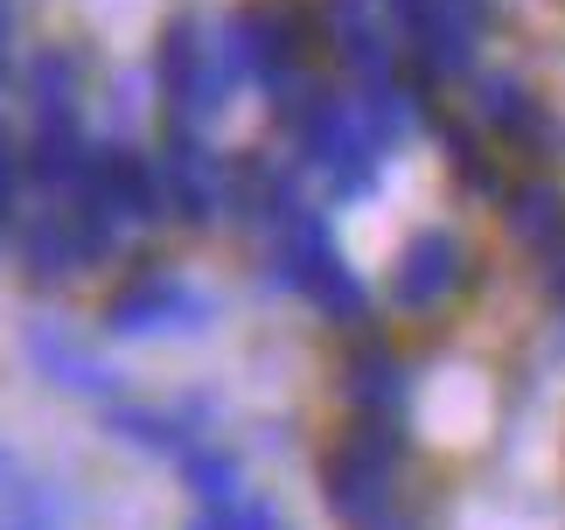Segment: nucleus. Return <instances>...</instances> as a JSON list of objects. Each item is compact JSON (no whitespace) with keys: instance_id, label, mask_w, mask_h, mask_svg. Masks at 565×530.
<instances>
[{"instance_id":"nucleus-1","label":"nucleus","mask_w":565,"mask_h":530,"mask_svg":"<svg viewBox=\"0 0 565 530\" xmlns=\"http://www.w3.org/2000/svg\"><path fill=\"white\" fill-rule=\"evenodd\" d=\"M279 119H287V132H294L300 168L321 174L335 203H350V195H363V189L377 182L384 140L371 132V119H363V105H356L350 92L300 77L294 92H279Z\"/></svg>"},{"instance_id":"nucleus-2","label":"nucleus","mask_w":565,"mask_h":530,"mask_svg":"<svg viewBox=\"0 0 565 530\" xmlns=\"http://www.w3.org/2000/svg\"><path fill=\"white\" fill-rule=\"evenodd\" d=\"M273 258H279V279L294 286V294H308L329 321H363L371 315V286L356 279V265L342 258L329 216L315 203L294 216L287 231H273Z\"/></svg>"},{"instance_id":"nucleus-3","label":"nucleus","mask_w":565,"mask_h":530,"mask_svg":"<svg viewBox=\"0 0 565 530\" xmlns=\"http://www.w3.org/2000/svg\"><path fill=\"white\" fill-rule=\"evenodd\" d=\"M398 454H405L398 418L356 412L350 439L321 454V496H329V510L342 523H371L377 510H391V468H398Z\"/></svg>"},{"instance_id":"nucleus-4","label":"nucleus","mask_w":565,"mask_h":530,"mask_svg":"<svg viewBox=\"0 0 565 530\" xmlns=\"http://www.w3.org/2000/svg\"><path fill=\"white\" fill-rule=\"evenodd\" d=\"M154 77H161V98H168V113H175V126H203V119L224 113L231 71H224V56H216V42L195 14H175L161 29Z\"/></svg>"},{"instance_id":"nucleus-5","label":"nucleus","mask_w":565,"mask_h":530,"mask_svg":"<svg viewBox=\"0 0 565 530\" xmlns=\"http://www.w3.org/2000/svg\"><path fill=\"white\" fill-rule=\"evenodd\" d=\"M84 189L98 195L119 224H161L168 216V182H161V153L147 147H126V140H105L92 147V161L77 174Z\"/></svg>"},{"instance_id":"nucleus-6","label":"nucleus","mask_w":565,"mask_h":530,"mask_svg":"<svg viewBox=\"0 0 565 530\" xmlns=\"http://www.w3.org/2000/svg\"><path fill=\"white\" fill-rule=\"evenodd\" d=\"M210 321V294H195L189 279L175 273H147L134 286H119L113 307H105V328L126 342H140V336H175V328H203Z\"/></svg>"},{"instance_id":"nucleus-7","label":"nucleus","mask_w":565,"mask_h":530,"mask_svg":"<svg viewBox=\"0 0 565 530\" xmlns=\"http://www.w3.org/2000/svg\"><path fill=\"white\" fill-rule=\"evenodd\" d=\"M461 279H468L461 231L433 224V231L412 237L405 258H398V273H391V307H398V315H433L447 294H461Z\"/></svg>"},{"instance_id":"nucleus-8","label":"nucleus","mask_w":565,"mask_h":530,"mask_svg":"<svg viewBox=\"0 0 565 530\" xmlns=\"http://www.w3.org/2000/svg\"><path fill=\"white\" fill-rule=\"evenodd\" d=\"M224 161L203 147L195 126H168V147H161V182H168V216L182 224H210L224 210Z\"/></svg>"},{"instance_id":"nucleus-9","label":"nucleus","mask_w":565,"mask_h":530,"mask_svg":"<svg viewBox=\"0 0 565 530\" xmlns=\"http://www.w3.org/2000/svg\"><path fill=\"white\" fill-rule=\"evenodd\" d=\"M224 210H237L245 224H258L273 237L308 210V189H300L294 168L266 161V153H245V161H231V174H224Z\"/></svg>"},{"instance_id":"nucleus-10","label":"nucleus","mask_w":565,"mask_h":530,"mask_svg":"<svg viewBox=\"0 0 565 530\" xmlns=\"http://www.w3.org/2000/svg\"><path fill=\"white\" fill-rule=\"evenodd\" d=\"M21 349H29V363H35L56 391H71V398H98V405H119V370H113V363H98L92 349L71 336V328L35 321L29 336H21Z\"/></svg>"},{"instance_id":"nucleus-11","label":"nucleus","mask_w":565,"mask_h":530,"mask_svg":"<svg viewBox=\"0 0 565 530\" xmlns=\"http://www.w3.org/2000/svg\"><path fill=\"white\" fill-rule=\"evenodd\" d=\"M321 29L329 50L342 56V71L363 84H391L398 77V42L384 35V21L371 14V0H321Z\"/></svg>"},{"instance_id":"nucleus-12","label":"nucleus","mask_w":565,"mask_h":530,"mask_svg":"<svg viewBox=\"0 0 565 530\" xmlns=\"http://www.w3.org/2000/svg\"><path fill=\"white\" fill-rule=\"evenodd\" d=\"M8 231H14V252H21V265H29V279H71L77 265H92V252H84V237H77L71 203L21 210Z\"/></svg>"},{"instance_id":"nucleus-13","label":"nucleus","mask_w":565,"mask_h":530,"mask_svg":"<svg viewBox=\"0 0 565 530\" xmlns=\"http://www.w3.org/2000/svg\"><path fill=\"white\" fill-rule=\"evenodd\" d=\"M503 216H510V231L524 237L531 252H545L565 237V189L545 182V174H531V182H510L503 189Z\"/></svg>"},{"instance_id":"nucleus-14","label":"nucleus","mask_w":565,"mask_h":530,"mask_svg":"<svg viewBox=\"0 0 565 530\" xmlns=\"http://www.w3.org/2000/svg\"><path fill=\"white\" fill-rule=\"evenodd\" d=\"M350 398H356L363 418H405V405H412L405 363L391 357V349H363V357L350 363Z\"/></svg>"},{"instance_id":"nucleus-15","label":"nucleus","mask_w":565,"mask_h":530,"mask_svg":"<svg viewBox=\"0 0 565 530\" xmlns=\"http://www.w3.org/2000/svg\"><path fill=\"white\" fill-rule=\"evenodd\" d=\"M475 119L495 126V132H510V140H545V113H537V98L516 77H495V71L475 77Z\"/></svg>"},{"instance_id":"nucleus-16","label":"nucleus","mask_w":565,"mask_h":530,"mask_svg":"<svg viewBox=\"0 0 565 530\" xmlns=\"http://www.w3.org/2000/svg\"><path fill=\"white\" fill-rule=\"evenodd\" d=\"M175 460H182V475H189V489H195V502H203V510H237V502H245V468H237L224 447L189 439Z\"/></svg>"},{"instance_id":"nucleus-17","label":"nucleus","mask_w":565,"mask_h":530,"mask_svg":"<svg viewBox=\"0 0 565 530\" xmlns=\"http://www.w3.org/2000/svg\"><path fill=\"white\" fill-rule=\"evenodd\" d=\"M29 105H35V119L77 113V56L71 50H35L29 56Z\"/></svg>"},{"instance_id":"nucleus-18","label":"nucleus","mask_w":565,"mask_h":530,"mask_svg":"<svg viewBox=\"0 0 565 530\" xmlns=\"http://www.w3.org/2000/svg\"><path fill=\"white\" fill-rule=\"evenodd\" d=\"M447 153H454V168H461V182H468V189H482V195H503V189H510L468 126H447Z\"/></svg>"},{"instance_id":"nucleus-19","label":"nucleus","mask_w":565,"mask_h":530,"mask_svg":"<svg viewBox=\"0 0 565 530\" xmlns=\"http://www.w3.org/2000/svg\"><path fill=\"white\" fill-rule=\"evenodd\" d=\"M21 216V147L8 140V126H0V231H8Z\"/></svg>"},{"instance_id":"nucleus-20","label":"nucleus","mask_w":565,"mask_h":530,"mask_svg":"<svg viewBox=\"0 0 565 530\" xmlns=\"http://www.w3.org/2000/svg\"><path fill=\"white\" fill-rule=\"evenodd\" d=\"M537 286H545V294L565 307V237H558V245H545V252H537Z\"/></svg>"},{"instance_id":"nucleus-21","label":"nucleus","mask_w":565,"mask_h":530,"mask_svg":"<svg viewBox=\"0 0 565 530\" xmlns=\"http://www.w3.org/2000/svg\"><path fill=\"white\" fill-rule=\"evenodd\" d=\"M231 530H287V517H279L266 496H245V502H237V523H231Z\"/></svg>"},{"instance_id":"nucleus-22","label":"nucleus","mask_w":565,"mask_h":530,"mask_svg":"<svg viewBox=\"0 0 565 530\" xmlns=\"http://www.w3.org/2000/svg\"><path fill=\"white\" fill-rule=\"evenodd\" d=\"M356 530H419V523H412V517L398 510V502H391V510H377L371 523H356Z\"/></svg>"}]
</instances>
